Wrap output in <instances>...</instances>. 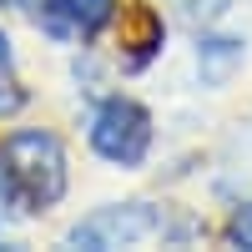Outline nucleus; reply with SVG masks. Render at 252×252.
Masks as SVG:
<instances>
[{
    "label": "nucleus",
    "instance_id": "obj_1",
    "mask_svg": "<svg viewBox=\"0 0 252 252\" xmlns=\"http://www.w3.org/2000/svg\"><path fill=\"white\" fill-rule=\"evenodd\" d=\"M0 157L10 166L15 197L31 212H46L66 197V152L51 131H10L0 141Z\"/></svg>",
    "mask_w": 252,
    "mask_h": 252
},
{
    "label": "nucleus",
    "instance_id": "obj_3",
    "mask_svg": "<svg viewBox=\"0 0 252 252\" xmlns=\"http://www.w3.org/2000/svg\"><path fill=\"white\" fill-rule=\"evenodd\" d=\"M91 152L111 166H141L152 152V116L131 96H106L91 111Z\"/></svg>",
    "mask_w": 252,
    "mask_h": 252
},
{
    "label": "nucleus",
    "instance_id": "obj_10",
    "mask_svg": "<svg viewBox=\"0 0 252 252\" xmlns=\"http://www.w3.org/2000/svg\"><path fill=\"white\" fill-rule=\"evenodd\" d=\"M10 197H15V182H10V166H5V157H0V207H10Z\"/></svg>",
    "mask_w": 252,
    "mask_h": 252
},
{
    "label": "nucleus",
    "instance_id": "obj_8",
    "mask_svg": "<svg viewBox=\"0 0 252 252\" xmlns=\"http://www.w3.org/2000/svg\"><path fill=\"white\" fill-rule=\"evenodd\" d=\"M227 242H232V247H247V252H252V202L232 212V222H227Z\"/></svg>",
    "mask_w": 252,
    "mask_h": 252
},
{
    "label": "nucleus",
    "instance_id": "obj_6",
    "mask_svg": "<svg viewBox=\"0 0 252 252\" xmlns=\"http://www.w3.org/2000/svg\"><path fill=\"white\" fill-rule=\"evenodd\" d=\"M15 5L26 10V15L35 20V26L46 31V35H56V40H66V35L76 31V26H71V15H66V5H61V0H15Z\"/></svg>",
    "mask_w": 252,
    "mask_h": 252
},
{
    "label": "nucleus",
    "instance_id": "obj_4",
    "mask_svg": "<svg viewBox=\"0 0 252 252\" xmlns=\"http://www.w3.org/2000/svg\"><path fill=\"white\" fill-rule=\"evenodd\" d=\"M242 66V40L237 35H202L197 46V76L202 86H227Z\"/></svg>",
    "mask_w": 252,
    "mask_h": 252
},
{
    "label": "nucleus",
    "instance_id": "obj_5",
    "mask_svg": "<svg viewBox=\"0 0 252 252\" xmlns=\"http://www.w3.org/2000/svg\"><path fill=\"white\" fill-rule=\"evenodd\" d=\"M71 15V26L81 35H96V31H106V20L116 15V0H61Z\"/></svg>",
    "mask_w": 252,
    "mask_h": 252
},
{
    "label": "nucleus",
    "instance_id": "obj_2",
    "mask_svg": "<svg viewBox=\"0 0 252 252\" xmlns=\"http://www.w3.org/2000/svg\"><path fill=\"white\" fill-rule=\"evenodd\" d=\"M187 227H172L166 207L152 202H121V207H96L91 217H81L71 227V247H91V252H106V247H136V242H152V237H182Z\"/></svg>",
    "mask_w": 252,
    "mask_h": 252
},
{
    "label": "nucleus",
    "instance_id": "obj_7",
    "mask_svg": "<svg viewBox=\"0 0 252 252\" xmlns=\"http://www.w3.org/2000/svg\"><path fill=\"white\" fill-rule=\"evenodd\" d=\"M20 106H26V91H20V81L10 66H0V116H15Z\"/></svg>",
    "mask_w": 252,
    "mask_h": 252
},
{
    "label": "nucleus",
    "instance_id": "obj_9",
    "mask_svg": "<svg viewBox=\"0 0 252 252\" xmlns=\"http://www.w3.org/2000/svg\"><path fill=\"white\" fill-rule=\"evenodd\" d=\"M227 5H232V0H187V20H202L207 26V20H217Z\"/></svg>",
    "mask_w": 252,
    "mask_h": 252
},
{
    "label": "nucleus",
    "instance_id": "obj_11",
    "mask_svg": "<svg viewBox=\"0 0 252 252\" xmlns=\"http://www.w3.org/2000/svg\"><path fill=\"white\" fill-rule=\"evenodd\" d=\"M0 66H10V40H5V31H0Z\"/></svg>",
    "mask_w": 252,
    "mask_h": 252
}]
</instances>
